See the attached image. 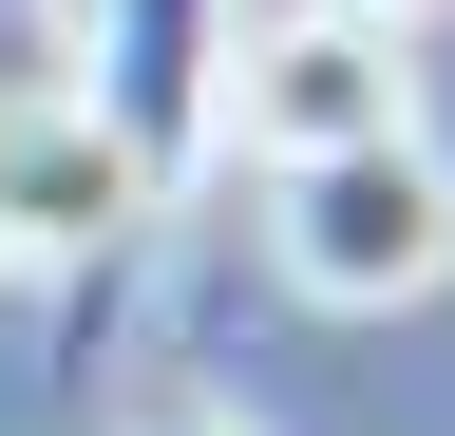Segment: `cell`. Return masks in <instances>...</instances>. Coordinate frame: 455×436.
Returning <instances> with one entry per match:
<instances>
[{"label": "cell", "mask_w": 455, "mask_h": 436, "mask_svg": "<svg viewBox=\"0 0 455 436\" xmlns=\"http://www.w3.org/2000/svg\"><path fill=\"white\" fill-rule=\"evenodd\" d=\"M266 190H284V285H304V304L398 322V304L455 285V171H436V133L304 152V171H266Z\"/></svg>", "instance_id": "1"}, {"label": "cell", "mask_w": 455, "mask_h": 436, "mask_svg": "<svg viewBox=\"0 0 455 436\" xmlns=\"http://www.w3.org/2000/svg\"><path fill=\"white\" fill-rule=\"evenodd\" d=\"M76 95L152 190L228 152V0H76Z\"/></svg>", "instance_id": "4"}, {"label": "cell", "mask_w": 455, "mask_h": 436, "mask_svg": "<svg viewBox=\"0 0 455 436\" xmlns=\"http://www.w3.org/2000/svg\"><path fill=\"white\" fill-rule=\"evenodd\" d=\"M133 436H247V417H228V399H152Z\"/></svg>", "instance_id": "6"}, {"label": "cell", "mask_w": 455, "mask_h": 436, "mask_svg": "<svg viewBox=\"0 0 455 436\" xmlns=\"http://www.w3.org/2000/svg\"><path fill=\"white\" fill-rule=\"evenodd\" d=\"M20 76H57V38H38V0H0V95Z\"/></svg>", "instance_id": "5"}, {"label": "cell", "mask_w": 455, "mask_h": 436, "mask_svg": "<svg viewBox=\"0 0 455 436\" xmlns=\"http://www.w3.org/2000/svg\"><path fill=\"white\" fill-rule=\"evenodd\" d=\"M152 228H171V190L95 133V95H76V76H20V95H0V266H38V285L95 322V304H114V266H133Z\"/></svg>", "instance_id": "2"}, {"label": "cell", "mask_w": 455, "mask_h": 436, "mask_svg": "<svg viewBox=\"0 0 455 436\" xmlns=\"http://www.w3.org/2000/svg\"><path fill=\"white\" fill-rule=\"evenodd\" d=\"M361 133H418V38H398V20L304 0V20L228 38V152L304 171V152H361Z\"/></svg>", "instance_id": "3"}, {"label": "cell", "mask_w": 455, "mask_h": 436, "mask_svg": "<svg viewBox=\"0 0 455 436\" xmlns=\"http://www.w3.org/2000/svg\"><path fill=\"white\" fill-rule=\"evenodd\" d=\"M341 20H398V38H436V20H455V0H341Z\"/></svg>", "instance_id": "7"}]
</instances>
